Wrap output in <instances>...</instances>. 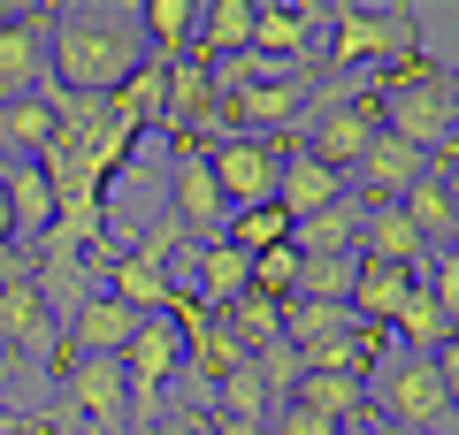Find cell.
<instances>
[{"mask_svg": "<svg viewBox=\"0 0 459 435\" xmlns=\"http://www.w3.org/2000/svg\"><path fill=\"white\" fill-rule=\"evenodd\" d=\"M376 107H383V130L406 138L437 176L459 168V77L452 69H437L429 54H406V62L383 69Z\"/></svg>", "mask_w": 459, "mask_h": 435, "instance_id": "1", "label": "cell"}, {"mask_svg": "<svg viewBox=\"0 0 459 435\" xmlns=\"http://www.w3.org/2000/svg\"><path fill=\"white\" fill-rule=\"evenodd\" d=\"M138 62H146V38L131 16H115V8H62L54 16V92L108 99L131 84Z\"/></svg>", "mask_w": 459, "mask_h": 435, "instance_id": "2", "label": "cell"}, {"mask_svg": "<svg viewBox=\"0 0 459 435\" xmlns=\"http://www.w3.org/2000/svg\"><path fill=\"white\" fill-rule=\"evenodd\" d=\"M368 420H398V428H429V435H459L452 428V389H444L437 359H383L376 367V397Z\"/></svg>", "mask_w": 459, "mask_h": 435, "instance_id": "3", "label": "cell"}, {"mask_svg": "<svg viewBox=\"0 0 459 435\" xmlns=\"http://www.w3.org/2000/svg\"><path fill=\"white\" fill-rule=\"evenodd\" d=\"M214 168V192H222L230 214L246 207H276V183H283V153L291 138H222V145H199Z\"/></svg>", "mask_w": 459, "mask_h": 435, "instance_id": "4", "label": "cell"}, {"mask_svg": "<svg viewBox=\"0 0 459 435\" xmlns=\"http://www.w3.org/2000/svg\"><path fill=\"white\" fill-rule=\"evenodd\" d=\"M54 92V16H8L0 23V99Z\"/></svg>", "mask_w": 459, "mask_h": 435, "instance_id": "5", "label": "cell"}, {"mask_svg": "<svg viewBox=\"0 0 459 435\" xmlns=\"http://www.w3.org/2000/svg\"><path fill=\"white\" fill-rule=\"evenodd\" d=\"M413 47V16L391 8V16H368V8H337V31H329V62L337 69H368V62H406Z\"/></svg>", "mask_w": 459, "mask_h": 435, "instance_id": "6", "label": "cell"}, {"mask_svg": "<svg viewBox=\"0 0 459 435\" xmlns=\"http://www.w3.org/2000/svg\"><path fill=\"white\" fill-rule=\"evenodd\" d=\"M222 222H230V207H222V192H214L207 153H199V145H177V176H169V229H177V237H192V244H214V237H222Z\"/></svg>", "mask_w": 459, "mask_h": 435, "instance_id": "7", "label": "cell"}, {"mask_svg": "<svg viewBox=\"0 0 459 435\" xmlns=\"http://www.w3.org/2000/svg\"><path fill=\"white\" fill-rule=\"evenodd\" d=\"M376 130H383V107H376V92H360V99H322V115H314V161L322 168H337V176H352L360 168V153L376 145Z\"/></svg>", "mask_w": 459, "mask_h": 435, "instance_id": "8", "label": "cell"}, {"mask_svg": "<svg viewBox=\"0 0 459 435\" xmlns=\"http://www.w3.org/2000/svg\"><path fill=\"white\" fill-rule=\"evenodd\" d=\"M69 413L92 420V435H131V382L123 359H69Z\"/></svg>", "mask_w": 459, "mask_h": 435, "instance_id": "9", "label": "cell"}, {"mask_svg": "<svg viewBox=\"0 0 459 435\" xmlns=\"http://www.w3.org/2000/svg\"><path fill=\"white\" fill-rule=\"evenodd\" d=\"M421 176H437V168H429L406 138L376 130V145H368V153H360V168H352V199H360V207H398V199H406Z\"/></svg>", "mask_w": 459, "mask_h": 435, "instance_id": "10", "label": "cell"}, {"mask_svg": "<svg viewBox=\"0 0 459 435\" xmlns=\"http://www.w3.org/2000/svg\"><path fill=\"white\" fill-rule=\"evenodd\" d=\"M0 344L23 359H47L54 374H69V344L54 337V313L39 306V290L16 283V290H0Z\"/></svg>", "mask_w": 459, "mask_h": 435, "instance_id": "11", "label": "cell"}, {"mask_svg": "<svg viewBox=\"0 0 459 435\" xmlns=\"http://www.w3.org/2000/svg\"><path fill=\"white\" fill-rule=\"evenodd\" d=\"M184 290H192L199 306L230 313V306L253 290V260L238 252V244H222V237H214V244H192V283H184Z\"/></svg>", "mask_w": 459, "mask_h": 435, "instance_id": "12", "label": "cell"}, {"mask_svg": "<svg viewBox=\"0 0 459 435\" xmlns=\"http://www.w3.org/2000/svg\"><path fill=\"white\" fill-rule=\"evenodd\" d=\"M314 31H322V8H253V54L283 69H314Z\"/></svg>", "mask_w": 459, "mask_h": 435, "instance_id": "13", "label": "cell"}, {"mask_svg": "<svg viewBox=\"0 0 459 435\" xmlns=\"http://www.w3.org/2000/svg\"><path fill=\"white\" fill-rule=\"evenodd\" d=\"M352 192V183L337 176V168H322L307 153V145L291 138V153H283V183H276V207L291 214V222H307V214H322V207H337V199Z\"/></svg>", "mask_w": 459, "mask_h": 435, "instance_id": "14", "label": "cell"}, {"mask_svg": "<svg viewBox=\"0 0 459 435\" xmlns=\"http://www.w3.org/2000/svg\"><path fill=\"white\" fill-rule=\"evenodd\" d=\"M138 337V313L123 306V298H108V290H92V306L69 321V359H123V344Z\"/></svg>", "mask_w": 459, "mask_h": 435, "instance_id": "15", "label": "cell"}, {"mask_svg": "<svg viewBox=\"0 0 459 435\" xmlns=\"http://www.w3.org/2000/svg\"><path fill=\"white\" fill-rule=\"evenodd\" d=\"M360 222H368V207L344 192L337 207L291 222V252H299V260H352V252H360Z\"/></svg>", "mask_w": 459, "mask_h": 435, "instance_id": "16", "label": "cell"}, {"mask_svg": "<svg viewBox=\"0 0 459 435\" xmlns=\"http://www.w3.org/2000/svg\"><path fill=\"white\" fill-rule=\"evenodd\" d=\"M413 298V268H383V260H360L352 268V321H368V328H391L398 321V306Z\"/></svg>", "mask_w": 459, "mask_h": 435, "instance_id": "17", "label": "cell"}, {"mask_svg": "<svg viewBox=\"0 0 459 435\" xmlns=\"http://www.w3.org/2000/svg\"><path fill=\"white\" fill-rule=\"evenodd\" d=\"M0 192H8V222H16V237H47L54 229V183L39 161H0Z\"/></svg>", "mask_w": 459, "mask_h": 435, "instance_id": "18", "label": "cell"}, {"mask_svg": "<svg viewBox=\"0 0 459 435\" xmlns=\"http://www.w3.org/2000/svg\"><path fill=\"white\" fill-rule=\"evenodd\" d=\"M54 92L39 99H0V161H47L54 145Z\"/></svg>", "mask_w": 459, "mask_h": 435, "instance_id": "19", "label": "cell"}, {"mask_svg": "<svg viewBox=\"0 0 459 435\" xmlns=\"http://www.w3.org/2000/svg\"><path fill=\"white\" fill-rule=\"evenodd\" d=\"M108 298H123L138 321H153V313H169V298H177V275L146 268L138 252H108Z\"/></svg>", "mask_w": 459, "mask_h": 435, "instance_id": "20", "label": "cell"}, {"mask_svg": "<svg viewBox=\"0 0 459 435\" xmlns=\"http://www.w3.org/2000/svg\"><path fill=\"white\" fill-rule=\"evenodd\" d=\"M360 260H383V268H421V260H429V244H421V229L406 222V207H368Z\"/></svg>", "mask_w": 459, "mask_h": 435, "instance_id": "21", "label": "cell"}, {"mask_svg": "<svg viewBox=\"0 0 459 435\" xmlns=\"http://www.w3.org/2000/svg\"><path fill=\"white\" fill-rule=\"evenodd\" d=\"M283 405H307L329 428H352V420H368V382H352V374H299V389Z\"/></svg>", "mask_w": 459, "mask_h": 435, "instance_id": "22", "label": "cell"}, {"mask_svg": "<svg viewBox=\"0 0 459 435\" xmlns=\"http://www.w3.org/2000/svg\"><path fill=\"white\" fill-rule=\"evenodd\" d=\"M253 47V0H214V8H199V38H192V54L199 62H238V54Z\"/></svg>", "mask_w": 459, "mask_h": 435, "instance_id": "23", "label": "cell"}, {"mask_svg": "<svg viewBox=\"0 0 459 435\" xmlns=\"http://www.w3.org/2000/svg\"><path fill=\"white\" fill-rule=\"evenodd\" d=\"M138 38L153 47V62H184L199 38V8L192 0H146L138 8Z\"/></svg>", "mask_w": 459, "mask_h": 435, "instance_id": "24", "label": "cell"}, {"mask_svg": "<svg viewBox=\"0 0 459 435\" xmlns=\"http://www.w3.org/2000/svg\"><path fill=\"white\" fill-rule=\"evenodd\" d=\"M108 115H123L131 130H161V115H169V62H138L131 69V84L123 92H108Z\"/></svg>", "mask_w": 459, "mask_h": 435, "instance_id": "25", "label": "cell"}, {"mask_svg": "<svg viewBox=\"0 0 459 435\" xmlns=\"http://www.w3.org/2000/svg\"><path fill=\"white\" fill-rule=\"evenodd\" d=\"M352 306H314V298H291L283 306V344L291 352H314V344H329V337H352Z\"/></svg>", "mask_w": 459, "mask_h": 435, "instance_id": "26", "label": "cell"}, {"mask_svg": "<svg viewBox=\"0 0 459 435\" xmlns=\"http://www.w3.org/2000/svg\"><path fill=\"white\" fill-rule=\"evenodd\" d=\"M391 337H406V352H413V359H437L444 344H452V321L437 313V298H429V283H413V298L398 306Z\"/></svg>", "mask_w": 459, "mask_h": 435, "instance_id": "27", "label": "cell"}, {"mask_svg": "<svg viewBox=\"0 0 459 435\" xmlns=\"http://www.w3.org/2000/svg\"><path fill=\"white\" fill-rule=\"evenodd\" d=\"M222 328L246 344V359H261V352H276V344H283V306H276V298H253V290H246V298L222 313Z\"/></svg>", "mask_w": 459, "mask_h": 435, "instance_id": "28", "label": "cell"}, {"mask_svg": "<svg viewBox=\"0 0 459 435\" xmlns=\"http://www.w3.org/2000/svg\"><path fill=\"white\" fill-rule=\"evenodd\" d=\"M222 244H238L246 260H261V252H276V244H291V214L283 207H246V214L222 222Z\"/></svg>", "mask_w": 459, "mask_h": 435, "instance_id": "29", "label": "cell"}, {"mask_svg": "<svg viewBox=\"0 0 459 435\" xmlns=\"http://www.w3.org/2000/svg\"><path fill=\"white\" fill-rule=\"evenodd\" d=\"M214 420H238V428H268V382H261V367H238L222 389H214Z\"/></svg>", "mask_w": 459, "mask_h": 435, "instance_id": "30", "label": "cell"}, {"mask_svg": "<svg viewBox=\"0 0 459 435\" xmlns=\"http://www.w3.org/2000/svg\"><path fill=\"white\" fill-rule=\"evenodd\" d=\"M352 268H360V252H352V260H299V290H291V298L344 306V298H352Z\"/></svg>", "mask_w": 459, "mask_h": 435, "instance_id": "31", "label": "cell"}, {"mask_svg": "<svg viewBox=\"0 0 459 435\" xmlns=\"http://www.w3.org/2000/svg\"><path fill=\"white\" fill-rule=\"evenodd\" d=\"M291 290H299V252H291V244H276V252L253 260V298H276V306H291Z\"/></svg>", "mask_w": 459, "mask_h": 435, "instance_id": "32", "label": "cell"}, {"mask_svg": "<svg viewBox=\"0 0 459 435\" xmlns=\"http://www.w3.org/2000/svg\"><path fill=\"white\" fill-rule=\"evenodd\" d=\"M429 298H437V313L459 337V260H437V268H429Z\"/></svg>", "mask_w": 459, "mask_h": 435, "instance_id": "33", "label": "cell"}, {"mask_svg": "<svg viewBox=\"0 0 459 435\" xmlns=\"http://www.w3.org/2000/svg\"><path fill=\"white\" fill-rule=\"evenodd\" d=\"M146 435H214V420L199 413V405H177V413H153Z\"/></svg>", "mask_w": 459, "mask_h": 435, "instance_id": "34", "label": "cell"}, {"mask_svg": "<svg viewBox=\"0 0 459 435\" xmlns=\"http://www.w3.org/2000/svg\"><path fill=\"white\" fill-rule=\"evenodd\" d=\"M268 435H337V428H329V420H314L307 405H276V428H268Z\"/></svg>", "mask_w": 459, "mask_h": 435, "instance_id": "35", "label": "cell"}, {"mask_svg": "<svg viewBox=\"0 0 459 435\" xmlns=\"http://www.w3.org/2000/svg\"><path fill=\"white\" fill-rule=\"evenodd\" d=\"M16 283H31V252L8 244V252H0V290H16Z\"/></svg>", "mask_w": 459, "mask_h": 435, "instance_id": "36", "label": "cell"}, {"mask_svg": "<svg viewBox=\"0 0 459 435\" xmlns=\"http://www.w3.org/2000/svg\"><path fill=\"white\" fill-rule=\"evenodd\" d=\"M437 374H444V389H452V405H459V337L437 352Z\"/></svg>", "mask_w": 459, "mask_h": 435, "instance_id": "37", "label": "cell"}, {"mask_svg": "<svg viewBox=\"0 0 459 435\" xmlns=\"http://www.w3.org/2000/svg\"><path fill=\"white\" fill-rule=\"evenodd\" d=\"M368 435H429V428H398V420H368Z\"/></svg>", "mask_w": 459, "mask_h": 435, "instance_id": "38", "label": "cell"}, {"mask_svg": "<svg viewBox=\"0 0 459 435\" xmlns=\"http://www.w3.org/2000/svg\"><path fill=\"white\" fill-rule=\"evenodd\" d=\"M16 244V222H8V192H0V252Z\"/></svg>", "mask_w": 459, "mask_h": 435, "instance_id": "39", "label": "cell"}, {"mask_svg": "<svg viewBox=\"0 0 459 435\" xmlns=\"http://www.w3.org/2000/svg\"><path fill=\"white\" fill-rule=\"evenodd\" d=\"M214 435H268V428H238V420H214Z\"/></svg>", "mask_w": 459, "mask_h": 435, "instance_id": "40", "label": "cell"}, {"mask_svg": "<svg viewBox=\"0 0 459 435\" xmlns=\"http://www.w3.org/2000/svg\"><path fill=\"white\" fill-rule=\"evenodd\" d=\"M444 192H452V207H459V168H444Z\"/></svg>", "mask_w": 459, "mask_h": 435, "instance_id": "41", "label": "cell"}, {"mask_svg": "<svg viewBox=\"0 0 459 435\" xmlns=\"http://www.w3.org/2000/svg\"><path fill=\"white\" fill-rule=\"evenodd\" d=\"M337 435H368V420H352V428H337Z\"/></svg>", "mask_w": 459, "mask_h": 435, "instance_id": "42", "label": "cell"}, {"mask_svg": "<svg viewBox=\"0 0 459 435\" xmlns=\"http://www.w3.org/2000/svg\"><path fill=\"white\" fill-rule=\"evenodd\" d=\"M8 16H16V8H8V0H0V23H8Z\"/></svg>", "mask_w": 459, "mask_h": 435, "instance_id": "43", "label": "cell"}, {"mask_svg": "<svg viewBox=\"0 0 459 435\" xmlns=\"http://www.w3.org/2000/svg\"><path fill=\"white\" fill-rule=\"evenodd\" d=\"M0 428H8V413H0Z\"/></svg>", "mask_w": 459, "mask_h": 435, "instance_id": "44", "label": "cell"}]
</instances>
